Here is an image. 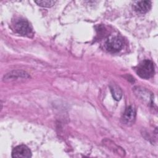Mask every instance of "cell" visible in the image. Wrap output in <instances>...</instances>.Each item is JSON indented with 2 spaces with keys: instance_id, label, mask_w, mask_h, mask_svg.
Segmentation results:
<instances>
[{
  "instance_id": "cell-1",
  "label": "cell",
  "mask_w": 158,
  "mask_h": 158,
  "mask_svg": "<svg viewBox=\"0 0 158 158\" xmlns=\"http://www.w3.org/2000/svg\"><path fill=\"white\" fill-rule=\"evenodd\" d=\"M136 73L142 78L148 79L152 77L154 73V63L148 59L142 61L136 69Z\"/></svg>"
},
{
  "instance_id": "cell-2",
  "label": "cell",
  "mask_w": 158,
  "mask_h": 158,
  "mask_svg": "<svg viewBox=\"0 0 158 158\" xmlns=\"http://www.w3.org/2000/svg\"><path fill=\"white\" fill-rule=\"evenodd\" d=\"M123 41L118 37H113L108 40L105 43L106 49L109 52H115L121 50L123 48Z\"/></svg>"
},
{
  "instance_id": "cell-3",
  "label": "cell",
  "mask_w": 158,
  "mask_h": 158,
  "mask_svg": "<svg viewBox=\"0 0 158 158\" xmlns=\"http://www.w3.org/2000/svg\"><path fill=\"white\" fill-rule=\"evenodd\" d=\"M12 157L29 158L31 157L30 149L25 145L21 144L15 147L12 151Z\"/></svg>"
},
{
  "instance_id": "cell-4",
  "label": "cell",
  "mask_w": 158,
  "mask_h": 158,
  "mask_svg": "<svg viewBox=\"0 0 158 158\" xmlns=\"http://www.w3.org/2000/svg\"><path fill=\"white\" fill-rule=\"evenodd\" d=\"M14 28L19 34L22 35H28L31 31L29 23L23 19L18 20L14 25Z\"/></svg>"
},
{
  "instance_id": "cell-5",
  "label": "cell",
  "mask_w": 158,
  "mask_h": 158,
  "mask_svg": "<svg viewBox=\"0 0 158 158\" xmlns=\"http://www.w3.org/2000/svg\"><path fill=\"white\" fill-rule=\"evenodd\" d=\"M136 116V112L132 106L127 107L123 114L122 120L123 123L127 125L132 124L134 122Z\"/></svg>"
},
{
  "instance_id": "cell-6",
  "label": "cell",
  "mask_w": 158,
  "mask_h": 158,
  "mask_svg": "<svg viewBox=\"0 0 158 158\" xmlns=\"http://www.w3.org/2000/svg\"><path fill=\"white\" fill-rule=\"evenodd\" d=\"M151 7V2L149 1H140L134 5L135 10L141 14H144L149 10Z\"/></svg>"
},
{
  "instance_id": "cell-7",
  "label": "cell",
  "mask_w": 158,
  "mask_h": 158,
  "mask_svg": "<svg viewBox=\"0 0 158 158\" xmlns=\"http://www.w3.org/2000/svg\"><path fill=\"white\" fill-rule=\"evenodd\" d=\"M110 91L112 93V94L113 96V98L116 101H119L122 96V92L121 89L116 85L112 84L110 86Z\"/></svg>"
},
{
  "instance_id": "cell-8",
  "label": "cell",
  "mask_w": 158,
  "mask_h": 158,
  "mask_svg": "<svg viewBox=\"0 0 158 158\" xmlns=\"http://www.w3.org/2000/svg\"><path fill=\"white\" fill-rule=\"evenodd\" d=\"M35 2L38 6L44 7H51L54 5L56 2V1H49V0H43V1H35Z\"/></svg>"
}]
</instances>
